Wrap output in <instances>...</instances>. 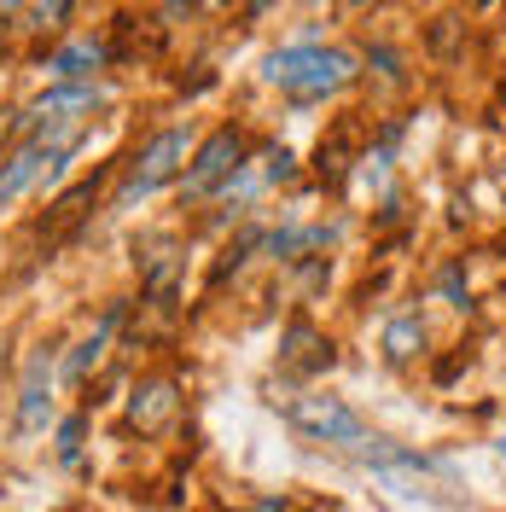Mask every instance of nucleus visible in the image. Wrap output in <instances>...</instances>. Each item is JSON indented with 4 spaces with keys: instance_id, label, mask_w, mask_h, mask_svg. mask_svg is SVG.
<instances>
[{
    "instance_id": "14",
    "label": "nucleus",
    "mask_w": 506,
    "mask_h": 512,
    "mask_svg": "<svg viewBox=\"0 0 506 512\" xmlns=\"http://www.w3.org/2000/svg\"><path fill=\"white\" fill-rule=\"evenodd\" d=\"M256 512H285V495H268V501H256Z\"/></svg>"
},
{
    "instance_id": "1",
    "label": "nucleus",
    "mask_w": 506,
    "mask_h": 512,
    "mask_svg": "<svg viewBox=\"0 0 506 512\" xmlns=\"http://www.w3.org/2000/svg\"><path fill=\"white\" fill-rule=\"evenodd\" d=\"M355 53L332 41H285L274 53H262V82L291 105H326L355 82Z\"/></svg>"
},
{
    "instance_id": "2",
    "label": "nucleus",
    "mask_w": 506,
    "mask_h": 512,
    "mask_svg": "<svg viewBox=\"0 0 506 512\" xmlns=\"http://www.w3.org/2000/svg\"><path fill=\"white\" fill-rule=\"evenodd\" d=\"M192 146H198V128H192V123H163V128H152V134H146V140L128 152L123 169H117L111 210H134V204H146L152 192L181 187Z\"/></svg>"
},
{
    "instance_id": "13",
    "label": "nucleus",
    "mask_w": 506,
    "mask_h": 512,
    "mask_svg": "<svg viewBox=\"0 0 506 512\" xmlns=\"http://www.w3.org/2000/svg\"><path fill=\"white\" fill-rule=\"evenodd\" d=\"M24 6H30V0H0V24H12V18H18Z\"/></svg>"
},
{
    "instance_id": "9",
    "label": "nucleus",
    "mask_w": 506,
    "mask_h": 512,
    "mask_svg": "<svg viewBox=\"0 0 506 512\" xmlns=\"http://www.w3.org/2000/svg\"><path fill=\"white\" fill-rule=\"evenodd\" d=\"M379 350L390 367H413L419 355H425V320L419 315H390L379 332Z\"/></svg>"
},
{
    "instance_id": "16",
    "label": "nucleus",
    "mask_w": 506,
    "mask_h": 512,
    "mask_svg": "<svg viewBox=\"0 0 506 512\" xmlns=\"http://www.w3.org/2000/svg\"><path fill=\"white\" fill-rule=\"evenodd\" d=\"M495 448H501V454H506V431H501V437H495Z\"/></svg>"
},
{
    "instance_id": "15",
    "label": "nucleus",
    "mask_w": 506,
    "mask_h": 512,
    "mask_svg": "<svg viewBox=\"0 0 506 512\" xmlns=\"http://www.w3.org/2000/svg\"><path fill=\"white\" fill-rule=\"evenodd\" d=\"M6 59H12V47H6V24H0V76H6Z\"/></svg>"
},
{
    "instance_id": "10",
    "label": "nucleus",
    "mask_w": 506,
    "mask_h": 512,
    "mask_svg": "<svg viewBox=\"0 0 506 512\" xmlns=\"http://www.w3.org/2000/svg\"><path fill=\"white\" fill-rule=\"evenodd\" d=\"M70 18H76V0H30L12 24L30 41H59V35H70Z\"/></svg>"
},
{
    "instance_id": "12",
    "label": "nucleus",
    "mask_w": 506,
    "mask_h": 512,
    "mask_svg": "<svg viewBox=\"0 0 506 512\" xmlns=\"http://www.w3.org/2000/svg\"><path fill=\"white\" fill-rule=\"evenodd\" d=\"M256 175H262V187H291L297 181V152L291 146H268L256 158Z\"/></svg>"
},
{
    "instance_id": "11",
    "label": "nucleus",
    "mask_w": 506,
    "mask_h": 512,
    "mask_svg": "<svg viewBox=\"0 0 506 512\" xmlns=\"http://www.w3.org/2000/svg\"><path fill=\"white\" fill-rule=\"evenodd\" d=\"M82 448H88V408H70L64 419H53V460H59L64 472H76Z\"/></svg>"
},
{
    "instance_id": "6",
    "label": "nucleus",
    "mask_w": 506,
    "mask_h": 512,
    "mask_svg": "<svg viewBox=\"0 0 506 512\" xmlns=\"http://www.w3.org/2000/svg\"><path fill=\"white\" fill-rule=\"evenodd\" d=\"M111 70V35L70 30L41 53V82H94Z\"/></svg>"
},
{
    "instance_id": "5",
    "label": "nucleus",
    "mask_w": 506,
    "mask_h": 512,
    "mask_svg": "<svg viewBox=\"0 0 506 512\" xmlns=\"http://www.w3.org/2000/svg\"><path fill=\"white\" fill-rule=\"evenodd\" d=\"M59 350H35L24 361V379H18V396H12V419L18 431L35 437V431H53V396H59Z\"/></svg>"
},
{
    "instance_id": "8",
    "label": "nucleus",
    "mask_w": 506,
    "mask_h": 512,
    "mask_svg": "<svg viewBox=\"0 0 506 512\" xmlns=\"http://www.w3.org/2000/svg\"><path fill=\"white\" fill-rule=\"evenodd\" d=\"M175 414H181V396H175V384H169V379H140L134 390H128V419H134L146 437L169 431Z\"/></svg>"
},
{
    "instance_id": "3",
    "label": "nucleus",
    "mask_w": 506,
    "mask_h": 512,
    "mask_svg": "<svg viewBox=\"0 0 506 512\" xmlns=\"http://www.w3.org/2000/svg\"><path fill=\"white\" fill-rule=\"evenodd\" d=\"M280 419L309 448H338V454H355V448L367 443V419H361V408L344 402V396H332V390H297V396H285Z\"/></svg>"
},
{
    "instance_id": "4",
    "label": "nucleus",
    "mask_w": 506,
    "mask_h": 512,
    "mask_svg": "<svg viewBox=\"0 0 506 512\" xmlns=\"http://www.w3.org/2000/svg\"><path fill=\"white\" fill-rule=\"evenodd\" d=\"M256 158V146L245 140V128H210V134H198V146H192L187 158V175H181V192H187V204H210V198H222L227 181Z\"/></svg>"
},
{
    "instance_id": "7",
    "label": "nucleus",
    "mask_w": 506,
    "mask_h": 512,
    "mask_svg": "<svg viewBox=\"0 0 506 512\" xmlns=\"http://www.w3.org/2000/svg\"><path fill=\"white\" fill-rule=\"evenodd\" d=\"M117 326H123V303H105L94 326H88V332H82V338H76V344L59 355V379H64V384H82V379H88L99 361H105L111 338H117Z\"/></svg>"
}]
</instances>
